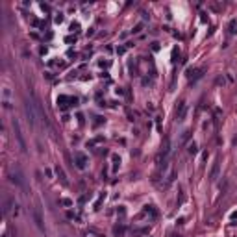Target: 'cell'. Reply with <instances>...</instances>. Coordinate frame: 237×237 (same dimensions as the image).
<instances>
[{
    "mask_svg": "<svg viewBox=\"0 0 237 237\" xmlns=\"http://www.w3.org/2000/svg\"><path fill=\"white\" fill-rule=\"evenodd\" d=\"M11 182H13V183H17V185H20V187H24V182H22V176H20L19 172H17V174H11Z\"/></svg>",
    "mask_w": 237,
    "mask_h": 237,
    "instance_id": "cell-2",
    "label": "cell"
},
{
    "mask_svg": "<svg viewBox=\"0 0 237 237\" xmlns=\"http://www.w3.org/2000/svg\"><path fill=\"white\" fill-rule=\"evenodd\" d=\"M217 171H219V163H215V167H213V172H211V178L217 176Z\"/></svg>",
    "mask_w": 237,
    "mask_h": 237,
    "instance_id": "cell-4",
    "label": "cell"
},
{
    "mask_svg": "<svg viewBox=\"0 0 237 237\" xmlns=\"http://www.w3.org/2000/svg\"><path fill=\"white\" fill-rule=\"evenodd\" d=\"M24 109H26L28 122H30V124H35V118H37V115H35V111H34V106H32L30 102H26V104H24Z\"/></svg>",
    "mask_w": 237,
    "mask_h": 237,
    "instance_id": "cell-1",
    "label": "cell"
},
{
    "mask_svg": "<svg viewBox=\"0 0 237 237\" xmlns=\"http://www.w3.org/2000/svg\"><path fill=\"white\" fill-rule=\"evenodd\" d=\"M76 158H78V167L83 169V167H85V158H83L82 154H76Z\"/></svg>",
    "mask_w": 237,
    "mask_h": 237,
    "instance_id": "cell-3",
    "label": "cell"
}]
</instances>
